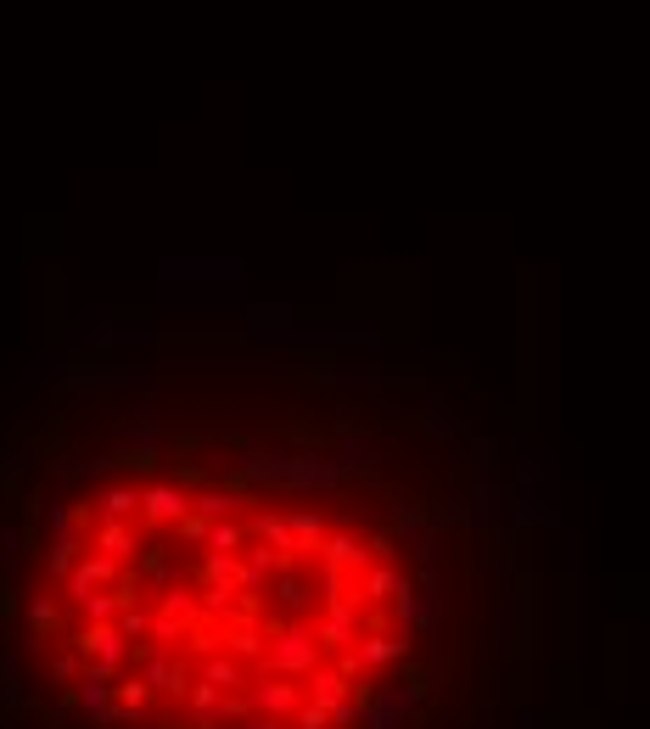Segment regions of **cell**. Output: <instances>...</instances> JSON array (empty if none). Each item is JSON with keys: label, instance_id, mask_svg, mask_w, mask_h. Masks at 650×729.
<instances>
[{"label": "cell", "instance_id": "cell-1", "mask_svg": "<svg viewBox=\"0 0 650 729\" xmlns=\"http://www.w3.org/2000/svg\"><path fill=\"white\" fill-rule=\"evenodd\" d=\"M225 483L113 477L45 505L40 572L6 584L17 657L73 729H325L354 718L359 673H382L410 640L359 634L342 572H297L325 550L320 516L253 511ZM415 601V595H404ZM365 696H393L359 685Z\"/></svg>", "mask_w": 650, "mask_h": 729}]
</instances>
